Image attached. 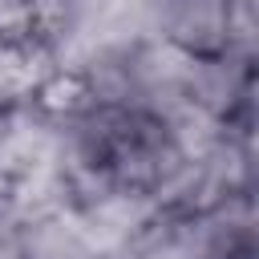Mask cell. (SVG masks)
I'll return each mask as SVG.
<instances>
[{"instance_id":"1","label":"cell","mask_w":259,"mask_h":259,"mask_svg":"<svg viewBox=\"0 0 259 259\" xmlns=\"http://www.w3.org/2000/svg\"><path fill=\"white\" fill-rule=\"evenodd\" d=\"M158 36L190 57H214L231 36V0H162Z\"/></svg>"},{"instance_id":"2","label":"cell","mask_w":259,"mask_h":259,"mask_svg":"<svg viewBox=\"0 0 259 259\" xmlns=\"http://www.w3.org/2000/svg\"><path fill=\"white\" fill-rule=\"evenodd\" d=\"M53 73H57V57L49 45L40 40L0 45V109L28 105Z\"/></svg>"},{"instance_id":"3","label":"cell","mask_w":259,"mask_h":259,"mask_svg":"<svg viewBox=\"0 0 259 259\" xmlns=\"http://www.w3.org/2000/svg\"><path fill=\"white\" fill-rule=\"evenodd\" d=\"M20 259H97L77 214H53L20 227Z\"/></svg>"},{"instance_id":"4","label":"cell","mask_w":259,"mask_h":259,"mask_svg":"<svg viewBox=\"0 0 259 259\" xmlns=\"http://www.w3.org/2000/svg\"><path fill=\"white\" fill-rule=\"evenodd\" d=\"M36 109H45L53 121H69L77 113H85L93 105L89 89H85V77L81 73H69V69H57L40 89H36Z\"/></svg>"},{"instance_id":"5","label":"cell","mask_w":259,"mask_h":259,"mask_svg":"<svg viewBox=\"0 0 259 259\" xmlns=\"http://www.w3.org/2000/svg\"><path fill=\"white\" fill-rule=\"evenodd\" d=\"M77 24H81V4L77 0H32V40L53 49Z\"/></svg>"},{"instance_id":"6","label":"cell","mask_w":259,"mask_h":259,"mask_svg":"<svg viewBox=\"0 0 259 259\" xmlns=\"http://www.w3.org/2000/svg\"><path fill=\"white\" fill-rule=\"evenodd\" d=\"M32 40V0H0V45Z\"/></svg>"},{"instance_id":"7","label":"cell","mask_w":259,"mask_h":259,"mask_svg":"<svg viewBox=\"0 0 259 259\" xmlns=\"http://www.w3.org/2000/svg\"><path fill=\"white\" fill-rule=\"evenodd\" d=\"M8 186H12V178H8V174H4V170H0V202H4V198H8Z\"/></svg>"}]
</instances>
